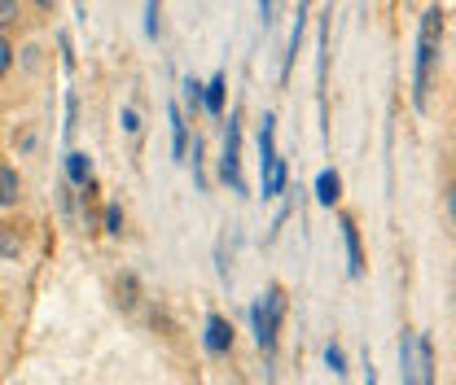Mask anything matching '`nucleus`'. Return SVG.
I'll list each match as a JSON object with an SVG mask.
<instances>
[{"label": "nucleus", "mask_w": 456, "mask_h": 385, "mask_svg": "<svg viewBox=\"0 0 456 385\" xmlns=\"http://www.w3.org/2000/svg\"><path fill=\"white\" fill-rule=\"evenodd\" d=\"M439 44H444V9L430 4L421 18V31H417V70H412V101L417 106H426V97H430V70H435Z\"/></svg>", "instance_id": "1"}, {"label": "nucleus", "mask_w": 456, "mask_h": 385, "mask_svg": "<svg viewBox=\"0 0 456 385\" xmlns=\"http://www.w3.org/2000/svg\"><path fill=\"white\" fill-rule=\"evenodd\" d=\"M281 320H285V289L281 285H273L259 302H255V311H250V325H255V341H259V350H277V333H281Z\"/></svg>", "instance_id": "2"}, {"label": "nucleus", "mask_w": 456, "mask_h": 385, "mask_svg": "<svg viewBox=\"0 0 456 385\" xmlns=\"http://www.w3.org/2000/svg\"><path fill=\"white\" fill-rule=\"evenodd\" d=\"M241 118L232 114L228 118V132H224V154H220V175H224V184H232L237 193L246 188V180H241V127H237Z\"/></svg>", "instance_id": "3"}, {"label": "nucleus", "mask_w": 456, "mask_h": 385, "mask_svg": "<svg viewBox=\"0 0 456 385\" xmlns=\"http://www.w3.org/2000/svg\"><path fill=\"white\" fill-rule=\"evenodd\" d=\"M207 350L211 355H228L232 350V325L224 316H207Z\"/></svg>", "instance_id": "4"}, {"label": "nucleus", "mask_w": 456, "mask_h": 385, "mask_svg": "<svg viewBox=\"0 0 456 385\" xmlns=\"http://www.w3.org/2000/svg\"><path fill=\"white\" fill-rule=\"evenodd\" d=\"M342 241H346V268H351V276H364V250H360L355 220H342Z\"/></svg>", "instance_id": "5"}, {"label": "nucleus", "mask_w": 456, "mask_h": 385, "mask_svg": "<svg viewBox=\"0 0 456 385\" xmlns=\"http://www.w3.org/2000/svg\"><path fill=\"white\" fill-rule=\"evenodd\" d=\"M167 123H171V154L189 158V123H184L180 106H167Z\"/></svg>", "instance_id": "6"}, {"label": "nucleus", "mask_w": 456, "mask_h": 385, "mask_svg": "<svg viewBox=\"0 0 456 385\" xmlns=\"http://www.w3.org/2000/svg\"><path fill=\"white\" fill-rule=\"evenodd\" d=\"M338 197H342L338 171H321V175H316V202H321V206H334Z\"/></svg>", "instance_id": "7"}, {"label": "nucleus", "mask_w": 456, "mask_h": 385, "mask_svg": "<svg viewBox=\"0 0 456 385\" xmlns=\"http://www.w3.org/2000/svg\"><path fill=\"white\" fill-rule=\"evenodd\" d=\"M22 197V180H18V171L9 163H0V206H13Z\"/></svg>", "instance_id": "8"}, {"label": "nucleus", "mask_w": 456, "mask_h": 385, "mask_svg": "<svg viewBox=\"0 0 456 385\" xmlns=\"http://www.w3.org/2000/svg\"><path fill=\"white\" fill-rule=\"evenodd\" d=\"M285 158H273V163L264 166V197H277V193H285Z\"/></svg>", "instance_id": "9"}, {"label": "nucleus", "mask_w": 456, "mask_h": 385, "mask_svg": "<svg viewBox=\"0 0 456 385\" xmlns=\"http://www.w3.org/2000/svg\"><path fill=\"white\" fill-rule=\"evenodd\" d=\"M417 381L421 385L435 381V346L426 337H417Z\"/></svg>", "instance_id": "10"}, {"label": "nucleus", "mask_w": 456, "mask_h": 385, "mask_svg": "<svg viewBox=\"0 0 456 385\" xmlns=\"http://www.w3.org/2000/svg\"><path fill=\"white\" fill-rule=\"evenodd\" d=\"M22 254V232L13 228V223H0V259L9 263V259H18Z\"/></svg>", "instance_id": "11"}, {"label": "nucleus", "mask_w": 456, "mask_h": 385, "mask_svg": "<svg viewBox=\"0 0 456 385\" xmlns=\"http://www.w3.org/2000/svg\"><path fill=\"white\" fill-rule=\"evenodd\" d=\"M66 175H70V184H88V180H93L88 154H66Z\"/></svg>", "instance_id": "12"}, {"label": "nucleus", "mask_w": 456, "mask_h": 385, "mask_svg": "<svg viewBox=\"0 0 456 385\" xmlns=\"http://www.w3.org/2000/svg\"><path fill=\"white\" fill-rule=\"evenodd\" d=\"M224 92H228V79L216 75V79L207 84V114H224Z\"/></svg>", "instance_id": "13"}, {"label": "nucleus", "mask_w": 456, "mask_h": 385, "mask_svg": "<svg viewBox=\"0 0 456 385\" xmlns=\"http://www.w3.org/2000/svg\"><path fill=\"white\" fill-rule=\"evenodd\" d=\"M184 101H189V110H207V84H198V79H184Z\"/></svg>", "instance_id": "14"}, {"label": "nucleus", "mask_w": 456, "mask_h": 385, "mask_svg": "<svg viewBox=\"0 0 456 385\" xmlns=\"http://www.w3.org/2000/svg\"><path fill=\"white\" fill-rule=\"evenodd\" d=\"M325 364L334 368V377H342V373H346V355H342V346H334V341L325 346Z\"/></svg>", "instance_id": "15"}, {"label": "nucleus", "mask_w": 456, "mask_h": 385, "mask_svg": "<svg viewBox=\"0 0 456 385\" xmlns=\"http://www.w3.org/2000/svg\"><path fill=\"white\" fill-rule=\"evenodd\" d=\"M159 4L163 0H150V9H145V36H159Z\"/></svg>", "instance_id": "16"}, {"label": "nucleus", "mask_w": 456, "mask_h": 385, "mask_svg": "<svg viewBox=\"0 0 456 385\" xmlns=\"http://www.w3.org/2000/svg\"><path fill=\"white\" fill-rule=\"evenodd\" d=\"M106 232H114V237L123 232V211L118 206H106Z\"/></svg>", "instance_id": "17"}, {"label": "nucleus", "mask_w": 456, "mask_h": 385, "mask_svg": "<svg viewBox=\"0 0 456 385\" xmlns=\"http://www.w3.org/2000/svg\"><path fill=\"white\" fill-rule=\"evenodd\" d=\"M9 66H13V49H9V40L0 36V75H4Z\"/></svg>", "instance_id": "18"}, {"label": "nucleus", "mask_w": 456, "mask_h": 385, "mask_svg": "<svg viewBox=\"0 0 456 385\" xmlns=\"http://www.w3.org/2000/svg\"><path fill=\"white\" fill-rule=\"evenodd\" d=\"M13 13H18V0H0V22H13Z\"/></svg>", "instance_id": "19"}, {"label": "nucleus", "mask_w": 456, "mask_h": 385, "mask_svg": "<svg viewBox=\"0 0 456 385\" xmlns=\"http://www.w3.org/2000/svg\"><path fill=\"white\" fill-rule=\"evenodd\" d=\"M123 127H127V132H132V136H136V132H141V123H136V110H123Z\"/></svg>", "instance_id": "20"}, {"label": "nucleus", "mask_w": 456, "mask_h": 385, "mask_svg": "<svg viewBox=\"0 0 456 385\" xmlns=\"http://www.w3.org/2000/svg\"><path fill=\"white\" fill-rule=\"evenodd\" d=\"M259 13H264V22H268V13H273V0H259Z\"/></svg>", "instance_id": "21"}, {"label": "nucleus", "mask_w": 456, "mask_h": 385, "mask_svg": "<svg viewBox=\"0 0 456 385\" xmlns=\"http://www.w3.org/2000/svg\"><path fill=\"white\" fill-rule=\"evenodd\" d=\"M448 211H452V220H456V188L448 193Z\"/></svg>", "instance_id": "22"}, {"label": "nucleus", "mask_w": 456, "mask_h": 385, "mask_svg": "<svg viewBox=\"0 0 456 385\" xmlns=\"http://www.w3.org/2000/svg\"><path fill=\"white\" fill-rule=\"evenodd\" d=\"M364 385H378V377H373V368H369V377H364Z\"/></svg>", "instance_id": "23"}, {"label": "nucleus", "mask_w": 456, "mask_h": 385, "mask_svg": "<svg viewBox=\"0 0 456 385\" xmlns=\"http://www.w3.org/2000/svg\"><path fill=\"white\" fill-rule=\"evenodd\" d=\"M36 4H40V9H53V0H36Z\"/></svg>", "instance_id": "24"}]
</instances>
